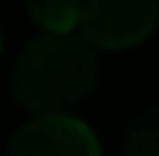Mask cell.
Wrapping results in <instances>:
<instances>
[{"mask_svg":"<svg viewBox=\"0 0 159 156\" xmlns=\"http://www.w3.org/2000/svg\"><path fill=\"white\" fill-rule=\"evenodd\" d=\"M99 82V53L81 35H39L21 50L11 71V92L35 117L67 114L92 96Z\"/></svg>","mask_w":159,"mask_h":156,"instance_id":"cell-1","label":"cell"},{"mask_svg":"<svg viewBox=\"0 0 159 156\" xmlns=\"http://www.w3.org/2000/svg\"><path fill=\"white\" fill-rule=\"evenodd\" d=\"M159 0H85L81 39L92 50H131L152 35Z\"/></svg>","mask_w":159,"mask_h":156,"instance_id":"cell-2","label":"cell"},{"mask_svg":"<svg viewBox=\"0 0 159 156\" xmlns=\"http://www.w3.org/2000/svg\"><path fill=\"white\" fill-rule=\"evenodd\" d=\"M7 156H99V139L71 114H43L11 135Z\"/></svg>","mask_w":159,"mask_h":156,"instance_id":"cell-3","label":"cell"},{"mask_svg":"<svg viewBox=\"0 0 159 156\" xmlns=\"http://www.w3.org/2000/svg\"><path fill=\"white\" fill-rule=\"evenodd\" d=\"M120 156H159V103L138 110L124 128Z\"/></svg>","mask_w":159,"mask_h":156,"instance_id":"cell-4","label":"cell"},{"mask_svg":"<svg viewBox=\"0 0 159 156\" xmlns=\"http://www.w3.org/2000/svg\"><path fill=\"white\" fill-rule=\"evenodd\" d=\"M85 0H29V14L43 32L50 35H67L78 29Z\"/></svg>","mask_w":159,"mask_h":156,"instance_id":"cell-5","label":"cell"}]
</instances>
